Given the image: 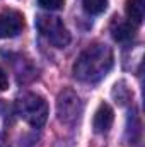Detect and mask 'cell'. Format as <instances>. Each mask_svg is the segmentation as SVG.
<instances>
[{
    "label": "cell",
    "instance_id": "obj_7",
    "mask_svg": "<svg viewBox=\"0 0 145 147\" xmlns=\"http://www.w3.org/2000/svg\"><path fill=\"white\" fill-rule=\"evenodd\" d=\"M135 33H137V28H135L133 22L119 19V17L113 19V22H111V36L114 38L116 41L128 43V41H132L135 38Z\"/></svg>",
    "mask_w": 145,
    "mask_h": 147
},
{
    "label": "cell",
    "instance_id": "obj_12",
    "mask_svg": "<svg viewBox=\"0 0 145 147\" xmlns=\"http://www.w3.org/2000/svg\"><path fill=\"white\" fill-rule=\"evenodd\" d=\"M9 87V77H7V72L0 67V92L5 91Z\"/></svg>",
    "mask_w": 145,
    "mask_h": 147
},
{
    "label": "cell",
    "instance_id": "obj_11",
    "mask_svg": "<svg viewBox=\"0 0 145 147\" xmlns=\"http://www.w3.org/2000/svg\"><path fill=\"white\" fill-rule=\"evenodd\" d=\"M38 5L46 10H60L65 5V0H38Z\"/></svg>",
    "mask_w": 145,
    "mask_h": 147
},
{
    "label": "cell",
    "instance_id": "obj_6",
    "mask_svg": "<svg viewBox=\"0 0 145 147\" xmlns=\"http://www.w3.org/2000/svg\"><path fill=\"white\" fill-rule=\"evenodd\" d=\"M113 120H114L113 108L109 106L108 103H101L99 108L94 113V120H92L94 132L96 134H106V132H109V128L113 125Z\"/></svg>",
    "mask_w": 145,
    "mask_h": 147
},
{
    "label": "cell",
    "instance_id": "obj_1",
    "mask_svg": "<svg viewBox=\"0 0 145 147\" xmlns=\"http://www.w3.org/2000/svg\"><path fill=\"white\" fill-rule=\"evenodd\" d=\"M113 63H114L113 50L108 45L96 43L79 55L77 62L73 63V75L80 82L94 84L108 75Z\"/></svg>",
    "mask_w": 145,
    "mask_h": 147
},
{
    "label": "cell",
    "instance_id": "obj_4",
    "mask_svg": "<svg viewBox=\"0 0 145 147\" xmlns=\"http://www.w3.org/2000/svg\"><path fill=\"white\" fill-rule=\"evenodd\" d=\"M84 110V105L80 101V98L77 96V92H73L72 89H63L58 94V101H56V115L58 120L65 125H75L80 120V115Z\"/></svg>",
    "mask_w": 145,
    "mask_h": 147
},
{
    "label": "cell",
    "instance_id": "obj_8",
    "mask_svg": "<svg viewBox=\"0 0 145 147\" xmlns=\"http://www.w3.org/2000/svg\"><path fill=\"white\" fill-rule=\"evenodd\" d=\"M126 17L135 26L144 21V0H126Z\"/></svg>",
    "mask_w": 145,
    "mask_h": 147
},
{
    "label": "cell",
    "instance_id": "obj_5",
    "mask_svg": "<svg viewBox=\"0 0 145 147\" xmlns=\"http://www.w3.org/2000/svg\"><path fill=\"white\" fill-rule=\"evenodd\" d=\"M24 29V16L19 10H3L0 12V39L14 38Z\"/></svg>",
    "mask_w": 145,
    "mask_h": 147
},
{
    "label": "cell",
    "instance_id": "obj_2",
    "mask_svg": "<svg viewBox=\"0 0 145 147\" xmlns=\"http://www.w3.org/2000/svg\"><path fill=\"white\" fill-rule=\"evenodd\" d=\"M15 110L24 121H28L34 128L43 127L48 120V103L36 92L22 94L15 103Z\"/></svg>",
    "mask_w": 145,
    "mask_h": 147
},
{
    "label": "cell",
    "instance_id": "obj_3",
    "mask_svg": "<svg viewBox=\"0 0 145 147\" xmlns=\"http://www.w3.org/2000/svg\"><path fill=\"white\" fill-rule=\"evenodd\" d=\"M36 28H38V31L41 33V36L46 38L56 48H65L70 43V33H68L67 26L56 16H50V14L38 16Z\"/></svg>",
    "mask_w": 145,
    "mask_h": 147
},
{
    "label": "cell",
    "instance_id": "obj_13",
    "mask_svg": "<svg viewBox=\"0 0 145 147\" xmlns=\"http://www.w3.org/2000/svg\"><path fill=\"white\" fill-rule=\"evenodd\" d=\"M0 147H9L7 144H3V142H0Z\"/></svg>",
    "mask_w": 145,
    "mask_h": 147
},
{
    "label": "cell",
    "instance_id": "obj_10",
    "mask_svg": "<svg viewBox=\"0 0 145 147\" xmlns=\"http://www.w3.org/2000/svg\"><path fill=\"white\" fill-rule=\"evenodd\" d=\"M113 98H114V99H116V103H119V105H125V103L130 99V89L126 87V84H125L123 80L114 84Z\"/></svg>",
    "mask_w": 145,
    "mask_h": 147
},
{
    "label": "cell",
    "instance_id": "obj_9",
    "mask_svg": "<svg viewBox=\"0 0 145 147\" xmlns=\"http://www.w3.org/2000/svg\"><path fill=\"white\" fill-rule=\"evenodd\" d=\"M108 2L109 0H82L84 10L91 16H99L108 9Z\"/></svg>",
    "mask_w": 145,
    "mask_h": 147
}]
</instances>
